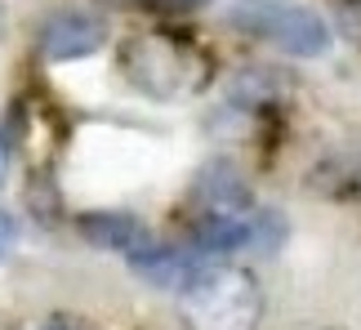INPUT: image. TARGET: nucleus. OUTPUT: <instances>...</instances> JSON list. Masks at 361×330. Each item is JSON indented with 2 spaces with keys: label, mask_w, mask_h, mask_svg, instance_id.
Returning a JSON list of instances; mask_svg holds the SVG:
<instances>
[{
  "label": "nucleus",
  "mask_w": 361,
  "mask_h": 330,
  "mask_svg": "<svg viewBox=\"0 0 361 330\" xmlns=\"http://www.w3.org/2000/svg\"><path fill=\"white\" fill-rule=\"evenodd\" d=\"M210 264L214 259H205L201 250H174V245H157V241H147L143 250L130 255V268L147 286H157V291H183V286Z\"/></svg>",
  "instance_id": "423d86ee"
},
{
  "label": "nucleus",
  "mask_w": 361,
  "mask_h": 330,
  "mask_svg": "<svg viewBox=\"0 0 361 330\" xmlns=\"http://www.w3.org/2000/svg\"><path fill=\"white\" fill-rule=\"evenodd\" d=\"M228 94H232V107H268L290 94V76L272 72V67H245V72L232 76Z\"/></svg>",
  "instance_id": "6e6552de"
},
{
  "label": "nucleus",
  "mask_w": 361,
  "mask_h": 330,
  "mask_svg": "<svg viewBox=\"0 0 361 330\" xmlns=\"http://www.w3.org/2000/svg\"><path fill=\"white\" fill-rule=\"evenodd\" d=\"M5 174H9V157H5V143H0V188H5Z\"/></svg>",
  "instance_id": "9d476101"
},
{
  "label": "nucleus",
  "mask_w": 361,
  "mask_h": 330,
  "mask_svg": "<svg viewBox=\"0 0 361 330\" xmlns=\"http://www.w3.org/2000/svg\"><path fill=\"white\" fill-rule=\"evenodd\" d=\"M228 18L241 32L272 40L281 54H295V59H322L330 49V27L308 5H290V0H232Z\"/></svg>",
  "instance_id": "7ed1b4c3"
},
{
  "label": "nucleus",
  "mask_w": 361,
  "mask_h": 330,
  "mask_svg": "<svg viewBox=\"0 0 361 330\" xmlns=\"http://www.w3.org/2000/svg\"><path fill=\"white\" fill-rule=\"evenodd\" d=\"M192 201H197V228H214V224H232L255 210V192L241 178L237 165L228 161H210L197 174V188H192Z\"/></svg>",
  "instance_id": "20e7f679"
},
{
  "label": "nucleus",
  "mask_w": 361,
  "mask_h": 330,
  "mask_svg": "<svg viewBox=\"0 0 361 330\" xmlns=\"http://www.w3.org/2000/svg\"><path fill=\"white\" fill-rule=\"evenodd\" d=\"M80 237H85L90 245H99V250H121L125 259L152 241L147 228H143V219H134V214H125V210L85 214V219H80Z\"/></svg>",
  "instance_id": "0eeeda50"
},
{
  "label": "nucleus",
  "mask_w": 361,
  "mask_h": 330,
  "mask_svg": "<svg viewBox=\"0 0 361 330\" xmlns=\"http://www.w3.org/2000/svg\"><path fill=\"white\" fill-rule=\"evenodd\" d=\"M13 237H18V224H13V214H9V210H0V259L9 255Z\"/></svg>",
  "instance_id": "1a4fd4ad"
},
{
  "label": "nucleus",
  "mask_w": 361,
  "mask_h": 330,
  "mask_svg": "<svg viewBox=\"0 0 361 330\" xmlns=\"http://www.w3.org/2000/svg\"><path fill=\"white\" fill-rule=\"evenodd\" d=\"M178 312L188 330H259L263 286L250 268L210 264L178 291Z\"/></svg>",
  "instance_id": "f03ea898"
},
{
  "label": "nucleus",
  "mask_w": 361,
  "mask_h": 330,
  "mask_svg": "<svg viewBox=\"0 0 361 330\" xmlns=\"http://www.w3.org/2000/svg\"><path fill=\"white\" fill-rule=\"evenodd\" d=\"M40 330H80V326H72V322H49V326H40Z\"/></svg>",
  "instance_id": "9b49d317"
},
{
  "label": "nucleus",
  "mask_w": 361,
  "mask_h": 330,
  "mask_svg": "<svg viewBox=\"0 0 361 330\" xmlns=\"http://www.w3.org/2000/svg\"><path fill=\"white\" fill-rule=\"evenodd\" d=\"M107 45V23L85 9H59L40 23V49L49 63H76Z\"/></svg>",
  "instance_id": "39448f33"
},
{
  "label": "nucleus",
  "mask_w": 361,
  "mask_h": 330,
  "mask_svg": "<svg viewBox=\"0 0 361 330\" xmlns=\"http://www.w3.org/2000/svg\"><path fill=\"white\" fill-rule=\"evenodd\" d=\"M125 80L157 103H183L197 99L210 80V59L174 32H143L121 49Z\"/></svg>",
  "instance_id": "f257e3e1"
}]
</instances>
